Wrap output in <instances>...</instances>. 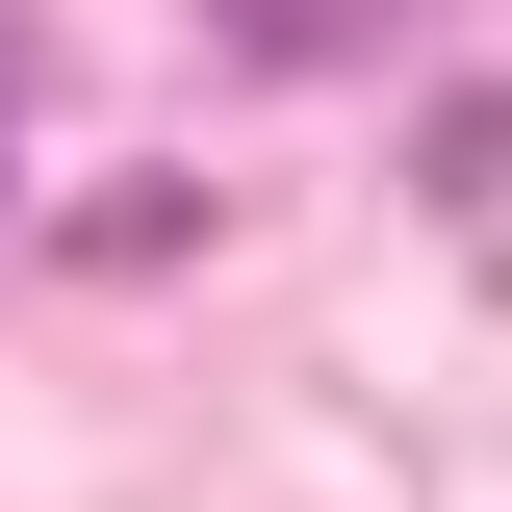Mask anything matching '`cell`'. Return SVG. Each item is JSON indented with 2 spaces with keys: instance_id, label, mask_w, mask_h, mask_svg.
Wrapping results in <instances>:
<instances>
[{
  "instance_id": "obj_1",
  "label": "cell",
  "mask_w": 512,
  "mask_h": 512,
  "mask_svg": "<svg viewBox=\"0 0 512 512\" xmlns=\"http://www.w3.org/2000/svg\"><path fill=\"white\" fill-rule=\"evenodd\" d=\"M205 26H231V52H359L384 0H205Z\"/></svg>"
}]
</instances>
